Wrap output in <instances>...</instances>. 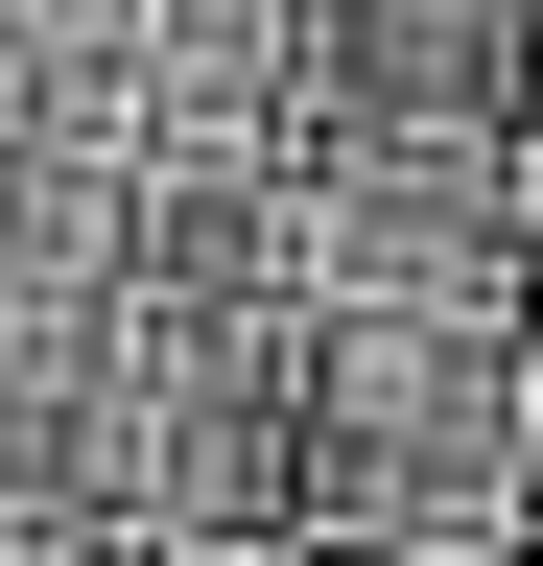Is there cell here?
<instances>
[{"label":"cell","mask_w":543,"mask_h":566,"mask_svg":"<svg viewBox=\"0 0 543 566\" xmlns=\"http://www.w3.org/2000/svg\"><path fill=\"white\" fill-rule=\"evenodd\" d=\"M307 543H543V283L307 307Z\"/></svg>","instance_id":"obj_1"},{"label":"cell","mask_w":543,"mask_h":566,"mask_svg":"<svg viewBox=\"0 0 543 566\" xmlns=\"http://www.w3.org/2000/svg\"><path fill=\"white\" fill-rule=\"evenodd\" d=\"M307 118L331 142L543 118V0H307Z\"/></svg>","instance_id":"obj_2"},{"label":"cell","mask_w":543,"mask_h":566,"mask_svg":"<svg viewBox=\"0 0 543 566\" xmlns=\"http://www.w3.org/2000/svg\"><path fill=\"white\" fill-rule=\"evenodd\" d=\"M166 118V0H0V142H143Z\"/></svg>","instance_id":"obj_3"},{"label":"cell","mask_w":543,"mask_h":566,"mask_svg":"<svg viewBox=\"0 0 543 566\" xmlns=\"http://www.w3.org/2000/svg\"><path fill=\"white\" fill-rule=\"evenodd\" d=\"M307 566H543V543H307Z\"/></svg>","instance_id":"obj_4"},{"label":"cell","mask_w":543,"mask_h":566,"mask_svg":"<svg viewBox=\"0 0 543 566\" xmlns=\"http://www.w3.org/2000/svg\"><path fill=\"white\" fill-rule=\"evenodd\" d=\"M166 566H307V543H166Z\"/></svg>","instance_id":"obj_5"},{"label":"cell","mask_w":543,"mask_h":566,"mask_svg":"<svg viewBox=\"0 0 543 566\" xmlns=\"http://www.w3.org/2000/svg\"><path fill=\"white\" fill-rule=\"evenodd\" d=\"M72 566H166V543H72Z\"/></svg>","instance_id":"obj_6"}]
</instances>
